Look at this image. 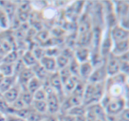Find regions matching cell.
I'll return each instance as SVG.
<instances>
[{"mask_svg": "<svg viewBox=\"0 0 129 121\" xmlns=\"http://www.w3.org/2000/svg\"><path fill=\"white\" fill-rule=\"evenodd\" d=\"M127 79L128 75L122 73L108 77L105 80L104 95L110 98H126Z\"/></svg>", "mask_w": 129, "mask_h": 121, "instance_id": "6da1fadb", "label": "cell"}, {"mask_svg": "<svg viewBox=\"0 0 129 121\" xmlns=\"http://www.w3.org/2000/svg\"><path fill=\"white\" fill-rule=\"evenodd\" d=\"M104 91H105V82H101V83L87 82L82 97V104L87 107L94 103H100L104 95Z\"/></svg>", "mask_w": 129, "mask_h": 121, "instance_id": "7a4b0ae2", "label": "cell"}, {"mask_svg": "<svg viewBox=\"0 0 129 121\" xmlns=\"http://www.w3.org/2000/svg\"><path fill=\"white\" fill-rule=\"evenodd\" d=\"M126 103L127 101L125 97L110 98L105 95H104L100 101V104L104 107L107 116L111 117H117L121 113L125 108H127Z\"/></svg>", "mask_w": 129, "mask_h": 121, "instance_id": "3957f363", "label": "cell"}, {"mask_svg": "<svg viewBox=\"0 0 129 121\" xmlns=\"http://www.w3.org/2000/svg\"><path fill=\"white\" fill-rule=\"evenodd\" d=\"M45 88L47 90V113H49L50 115H57L60 111V99H59L57 93L52 90L50 87H49V88L45 87Z\"/></svg>", "mask_w": 129, "mask_h": 121, "instance_id": "277c9868", "label": "cell"}, {"mask_svg": "<svg viewBox=\"0 0 129 121\" xmlns=\"http://www.w3.org/2000/svg\"><path fill=\"white\" fill-rule=\"evenodd\" d=\"M113 42L110 35V30L108 29V32L105 34L104 37H102L100 43V49H99V53L102 56L103 58L105 60L110 55H111V50H112Z\"/></svg>", "mask_w": 129, "mask_h": 121, "instance_id": "5b68a950", "label": "cell"}, {"mask_svg": "<svg viewBox=\"0 0 129 121\" xmlns=\"http://www.w3.org/2000/svg\"><path fill=\"white\" fill-rule=\"evenodd\" d=\"M104 64H105V69H106V73H107L108 77L113 76V75H116L120 73L119 62H118V57H115V56L111 54V55L105 59Z\"/></svg>", "mask_w": 129, "mask_h": 121, "instance_id": "8992f818", "label": "cell"}, {"mask_svg": "<svg viewBox=\"0 0 129 121\" xmlns=\"http://www.w3.org/2000/svg\"><path fill=\"white\" fill-rule=\"evenodd\" d=\"M107 78L108 75L106 73L105 64H104L98 67L94 68V71L90 75L88 82H89V83H101V82H105Z\"/></svg>", "mask_w": 129, "mask_h": 121, "instance_id": "52a82bcc", "label": "cell"}, {"mask_svg": "<svg viewBox=\"0 0 129 121\" xmlns=\"http://www.w3.org/2000/svg\"><path fill=\"white\" fill-rule=\"evenodd\" d=\"M109 30L113 43L128 40V35H129L128 29L124 28L123 27L119 26L118 24L115 26V27H113L112 28L109 29Z\"/></svg>", "mask_w": 129, "mask_h": 121, "instance_id": "ba28073f", "label": "cell"}, {"mask_svg": "<svg viewBox=\"0 0 129 121\" xmlns=\"http://www.w3.org/2000/svg\"><path fill=\"white\" fill-rule=\"evenodd\" d=\"M49 87L57 93L60 101H62L61 96H62V95L64 96V90H63V83H62V80H61L60 76H59L58 72H56V73H53L50 74V86Z\"/></svg>", "mask_w": 129, "mask_h": 121, "instance_id": "9c48e42d", "label": "cell"}, {"mask_svg": "<svg viewBox=\"0 0 129 121\" xmlns=\"http://www.w3.org/2000/svg\"><path fill=\"white\" fill-rule=\"evenodd\" d=\"M20 92H21V86L19 83H16L10 89H8L5 93H3L2 96L4 97V99L6 100V103L10 105L20 97Z\"/></svg>", "mask_w": 129, "mask_h": 121, "instance_id": "30bf717a", "label": "cell"}, {"mask_svg": "<svg viewBox=\"0 0 129 121\" xmlns=\"http://www.w3.org/2000/svg\"><path fill=\"white\" fill-rule=\"evenodd\" d=\"M39 64L42 66V67L47 72V73H53L57 72V64H56L55 57H50V56L44 55L39 59Z\"/></svg>", "mask_w": 129, "mask_h": 121, "instance_id": "8fae6325", "label": "cell"}, {"mask_svg": "<svg viewBox=\"0 0 129 121\" xmlns=\"http://www.w3.org/2000/svg\"><path fill=\"white\" fill-rule=\"evenodd\" d=\"M33 77H35V73L33 72L32 68L25 67L17 75V83L20 84L21 87H26L28 81Z\"/></svg>", "mask_w": 129, "mask_h": 121, "instance_id": "7c38bea8", "label": "cell"}, {"mask_svg": "<svg viewBox=\"0 0 129 121\" xmlns=\"http://www.w3.org/2000/svg\"><path fill=\"white\" fill-rule=\"evenodd\" d=\"M128 48H129L128 40L113 43L112 50H111V54L115 56V57H120V56L124 55V54L128 53Z\"/></svg>", "mask_w": 129, "mask_h": 121, "instance_id": "4fadbf2b", "label": "cell"}, {"mask_svg": "<svg viewBox=\"0 0 129 121\" xmlns=\"http://www.w3.org/2000/svg\"><path fill=\"white\" fill-rule=\"evenodd\" d=\"M94 71V67L90 61L81 63L80 64V69H79V79L85 82H88L91 73Z\"/></svg>", "mask_w": 129, "mask_h": 121, "instance_id": "5bb4252c", "label": "cell"}, {"mask_svg": "<svg viewBox=\"0 0 129 121\" xmlns=\"http://www.w3.org/2000/svg\"><path fill=\"white\" fill-rule=\"evenodd\" d=\"M90 55H91V53H90V50L88 47L81 46L76 49L74 57L80 64H81V63L87 62V61L89 60Z\"/></svg>", "mask_w": 129, "mask_h": 121, "instance_id": "9a60e30c", "label": "cell"}, {"mask_svg": "<svg viewBox=\"0 0 129 121\" xmlns=\"http://www.w3.org/2000/svg\"><path fill=\"white\" fill-rule=\"evenodd\" d=\"M86 108L88 109V110H91L97 119L106 121V119H107V114H106L104 107L100 104V103H94V104H91V105H89V106H87Z\"/></svg>", "mask_w": 129, "mask_h": 121, "instance_id": "2e32d148", "label": "cell"}, {"mask_svg": "<svg viewBox=\"0 0 129 121\" xmlns=\"http://www.w3.org/2000/svg\"><path fill=\"white\" fill-rule=\"evenodd\" d=\"M80 79L75 76H71L69 79H67L66 81L63 83V90H64V95H71L74 91V87H76L78 83V80Z\"/></svg>", "mask_w": 129, "mask_h": 121, "instance_id": "e0dca14e", "label": "cell"}, {"mask_svg": "<svg viewBox=\"0 0 129 121\" xmlns=\"http://www.w3.org/2000/svg\"><path fill=\"white\" fill-rule=\"evenodd\" d=\"M20 60L22 61V63L24 64V66L26 67H33L36 64H37L38 60L36 58V57L34 56V54L32 53V51L30 50H27L25 51L21 56Z\"/></svg>", "mask_w": 129, "mask_h": 121, "instance_id": "ac0fdd59", "label": "cell"}, {"mask_svg": "<svg viewBox=\"0 0 129 121\" xmlns=\"http://www.w3.org/2000/svg\"><path fill=\"white\" fill-rule=\"evenodd\" d=\"M17 83V76L13 75V76L5 77L2 83L0 84V94H3L8 89H10L13 85Z\"/></svg>", "mask_w": 129, "mask_h": 121, "instance_id": "d6986e66", "label": "cell"}, {"mask_svg": "<svg viewBox=\"0 0 129 121\" xmlns=\"http://www.w3.org/2000/svg\"><path fill=\"white\" fill-rule=\"evenodd\" d=\"M42 87H43V82L40 79H38L37 77L35 76L28 81V83L26 86V88H27L31 94H34L36 90L41 88Z\"/></svg>", "mask_w": 129, "mask_h": 121, "instance_id": "ffe728a7", "label": "cell"}, {"mask_svg": "<svg viewBox=\"0 0 129 121\" xmlns=\"http://www.w3.org/2000/svg\"><path fill=\"white\" fill-rule=\"evenodd\" d=\"M56 58V64H57V71L59 70H62L64 68L67 67L71 61V57H69L68 56L64 55V53H61L59 55L57 56Z\"/></svg>", "mask_w": 129, "mask_h": 121, "instance_id": "44dd1931", "label": "cell"}, {"mask_svg": "<svg viewBox=\"0 0 129 121\" xmlns=\"http://www.w3.org/2000/svg\"><path fill=\"white\" fill-rule=\"evenodd\" d=\"M0 72L5 77L13 76L15 72V64H8V63H0Z\"/></svg>", "mask_w": 129, "mask_h": 121, "instance_id": "7402d4cb", "label": "cell"}, {"mask_svg": "<svg viewBox=\"0 0 129 121\" xmlns=\"http://www.w3.org/2000/svg\"><path fill=\"white\" fill-rule=\"evenodd\" d=\"M20 54L17 50H12L3 57L2 62L8 63V64H15L20 59Z\"/></svg>", "mask_w": 129, "mask_h": 121, "instance_id": "603a6c76", "label": "cell"}, {"mask_svg": "<svg viewBox=\"0 0 129 121\" xmlns=\"http://www.w3.org/2000/svg\"><path fill=\"white\" fill-rule=\"evenodd\" d=\"M31 108L33 110H35L36 111L39 112L41 114H45L47 113V103L46 101H33L31 103Z\"/></svg>", "mask_w": 129, "mask_h": 121, "instance_id": "cb8c5ba5", "label": "cell"}, {"mask_svg": "<svg viewBox=\"0 0 129 121\" xmlns=\"http://www.w3.org/2000/svg\"><path fill=\"white\" fill-rule=\"evenodd\" d=\"M20 97L22 99V101L27 105V106H30L32 102L34 101L33 99V94H31L26 87H21V92H20Z\"/></svg>", "mask_w": 129, "mask_h": 121, "instance_id": "d4e9b609", "label": "cell"}, {"mask_svg": "<svg viewBox=\"0 0 129 121\" xmlns=\"http://www.w3.org/2000/svg\"><path fill=\"white\" fill-rule=\"evenodd\" d=\"M46 98H47V90L45 88L44 85H43V87H42L41 88L36 90L33 94V99L35 101H46Z\"/></svg>", "mask_w": 129, "mask_h": 121, "instance_id": "484cf974", "label": "cell"}, {"mask_svg": "<svg viewBox=\"0 0 129 121\" xmlns=\"http://www.w3.org/2000/svg\"><path fill=\"white\" fill-rule=\"evenodd\" d=\"M44 118H45V115L39 113V112L36 111V110L32 109L31 111H30V113H29L28 117H27V118L26 119V120L27 121H42Z\"/></svg>", "mask_w": 129, "mask_h": 121, "instance_id": "4316f807", "label": "cell"}, {"mask_svg": "<svg viewBox=\"0 0 129 121\" xmlns=\"http://www.w3.org/2000/svg\"><path fill=\"white\" fill-rule=\"evenodd\" d=\"M28 107L20 97H19L16 101H14L13 103L10 104V109L13 110H22V109H25Z\"/></svg>", "mask_w": 129, "mask_h": 121, "instance_id": "83f0119b", "label": "cell"}, {"mask_svg": "<svg viewBox=\"0 0 129 121\" xmlns=\"http://www.w3.org/2000/svg\"><path fill=\"white\" fill-rule=\"evenodd\" d=\"M0 121H6V116L0 112Z\"/></svg>", "mask_w": 129, "mask_h": 121, "instance_id": "f1b7e54d", "label": "cell"}, {"mask_svg": "<svg viewBox=\"0 0 129 121\" xmlns=\"http://www.w3.org/2000/svg\"><path fill=\"white\" fill-rule=\"evenodd\" d=\"M4 79H5V76L3 75V73L0 72V84L2 83V81L4 80Z\"/></svg>", "mask_w": 129, "mask_h": 121, "instance_id": "f546056e", "label": "cell"}, {"mask_svg": "<svg viewBox=\"0 0 129 121\" xmlns=\"http://www.w3.org/2000/svg\"><path fill=\"white\" fill-rule=\"evenodd\" d=\"M96 121H103V120H99V119H97V120Z\"/></svg>", "mask_w": 129, "mask_h": 121, "instance_id": "4dcf8cb0", "label": "cell"}, {"mask_svg": "<svg viewBox=\"0 0 129 121\" xmlns=\"http://www.w3.org/2000/svg\"><path fill=\"white\" fill-rule=\"evenodd\" d=\"M42 121H46V120H45V118H44V119H43V120H42Z\"/></svg>", "mask_w": 129, "mask_h": 121, "instance_id": "1f68e13d", "label": "cell"}]
</instances>
